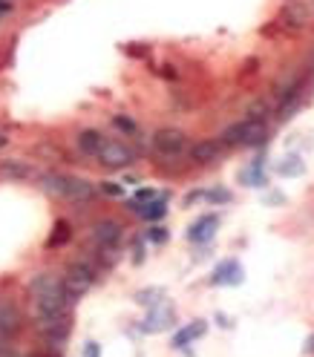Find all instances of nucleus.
<instances>
[{
    "label": "nucleus",
    "instance_id": "f257e3e1",
    "mask_svg": "<svg viewBox=\"0 0 314 357\" xmlns=\"http://www.w3.org/2000/svg\"><path fill=\"white\" fill-rule=\"evenodd\" d=\"M29 297L35 308V320H52V317H69L72 297L64 288V280L58 274L41 271L29 280Z\"/></svg>",
    "mask_w": 314,
    "mask_h": 357
},
{
    "label": "nucleus",
    "instance_id": "f03ea898",
    "mask_svg": "<svg viewBox=\"0 0 314 357\" xmlns=\"http://www.w3.org/2000/svg\"><path fill=\"white\" fill-rule=\"evenodd\" d=\"M64 288H67V294L72 297V300H78V297H84L90 288H92V283H95V271H92V265L90 263H69L67 265V271H64Z\"/></svg>",
    "mask_w": 314,
    "mask_h": 357
},
{
    "label": "nucleus",
    "instance_id": "7ed1b4c3",
    "mask_svg": "<svg viewBox=\"0 0 314 357\" xmlns=\"http://www.w3.org/2000/svg\"><path fill=\"white\" fill-rule=\"evenodd\" d=\"M95 158H98V162H101L107 170H124V167L133 165L135 153H133L124 142H119V138H104V144H101V150L95 153Z\"/></svg>",
    "mask_w": 314,
    "mask_h": 357
},
{
    "label": "nucleus",
    "instance_id": "20e7f679",
    "mask_svg": "<svg viewBox=\"0 0 314 357\" xmlns=\"http://www.w3.org/2000/svg\"><path fill=\"white\" fill-rule=\"evenodd\" d=\"M153 150L165 158H176L188 150V135L176 127H162L153 133Z\"/></svg>",
    "mask_w": 314,
    "mask_h": 357
},
{
    "label": "nucleus",
    "instance_id": "39448f33",
    "mask_svg": "<svg viewBox=\"0 0 314 357\" xmlns=\"http://www.w3.org/2000/svg\"><path fill=\"white\" fill-rule=\"evenodd\" d=\"M122 236H124V228L115 219H98L92 225V242H95V248L101 254L113 256L115 248H119V242H122Z\"/></svg>",
    "mask_w": 314,
    "mask_h": 357
},
{
    "label": "nucleus",
    "instance_id": "423d86ee",
    "mask_svg": "<svg viewBox=\"0 0 314 357\" xmlns=\"http://www.w3.org/2000/svg\"><path fill=\"white\" fill-rule=\"evenodd\" d=\"M24 329V314L15 300L0 297V343H9L12 337Z\"/></svg>",
    "mask_w": 314,
    "mask_h": 357
},
{
    "label": "nucleus",
    "instance_id": "0eeeda50",
    "mask_svg": "<svg viewBox=\"0 0 314 357\" xmlns=\"http://www.w3.org/2000/svg\"><path fill=\"white\" fill-rule=\"evenodd\" d=\"M173 323H176V311H173V306L159 303V306H153V308L147 311V317L139 323V329H142L144 334H162V331L173 329Z\"/></svg>",
    "mask_w": 314,
    "mask_h": 357
},
{
    "label": "nucleus",
    "instance_id": "6e6552de",
    "mask_svg": "<svg viewBox=\"0 0 314 357\" xmlns=\"http://www.w3.org/2000/svg\"><path fill=\"white\" fill-rule=\"evenodd\" d=\"M95 196V185L87 182V178H78V176H64L61 182V199L69 202H90Z\"/></svg>",
    "mask_w": 314,
    "mask_h": 357
},
{
    "label": "nucleus",
    "instance_id": "1a4fd4ad",
    "mask_svg": "<svg viewBox=\"0 0 314 357\" xmlns=\"http://www.w3.org/2000/svg\"><path fill=\"white\" fill-rule=\"evenodd\" d=\"M217 231H220V216L217 213H205L188 228V240L196 242V245H202V242H210Z\"/></svg>",
    "mask_w": 314,
    "mask_h": 357
},
{
    "label": "nucleus",
    "instance_id": "9d476101",
    "mask_svg": "<svg viewBox=\"0 0 314 357\" xmlns=\"http://www.w3.org/2000/svg\"><path fill=\"white\" fill-rule=\"evenodd\" d=\"M268 142V124L263 118H245L242 124V147H260Z\"/></svg>",
    "mask_w": 314,
    "mask_h": 357
},
{
    "label": "nucleus",
    "instance_id": "9b49d317",
    "mask_svg": "<svg viewBox=\"0 0 314 357\" xmlns=\"http://www.w3.org/2000/svg\"><path fill=\"white\" fill-rule=\"evenodd\" d=\"M222 153V142L220 138H202V142H196L190 147V158L196 165H210V162H217Z\"/></svg>",
    "mask_w": 314,
    "mask_h": 357
},
{
    "label": "nucleus",
    "instance_id": "f8f14e48",
    "mask_svg": "<svg viewBox=\"0 0 314 357\" xmlns=\"http://www.w3.org/2000/svg\"><path fill=\"white\" fill-rule=\"evenodd\" d=\"M242 283V268L237 260H225L217 265V271H213L210 276V285H240Z\"/></svg>",
    "mask_w": 314,
    "mask_h": 357
},
{
    "label": "nucleus",
    "instance_id": "ddd939ff",
    "mask_svg": "<svg viewBox=\"0 0 314 357\" xmlns=\"http://www.w3.org/2000/svg\"><path fill=\"white\" fill-rule=\"evenodd\" d=\"M208 331V323L205 320H193V323H188L185 329H179L173 334V349H188L193 340H199V337Z\"/></svg>",
    "mask_w": 314,
    "mask_h": 357
},
{
    "label": "nucleus",
    "instance_id": "4468645a",
    "mask_svg": "<svg viewBox=\"0 0 314 357\" xmlns=\"http://www.w3.org/2000/svg\"><path fill=\"white\" fill-rule=\"evenodd\" d=\"M75 144H78V150H81L84 156H95L98 150H101V144H104V135L98 130H81V133H78V138H75Z\"/></svg>",
    "mask_w": 314,
    "mask_h": 357
},
{
    "label": "nucleus",
    "instance_id": "2eb2a0df",
    "mask_svg": "<svg viewBox=\"0 0 314 357\" xmlns=\"http://www.w3.org/2000/svg\"><path fill=\"white\" fill-rule=\"evenodd\" d=\"M135 213H139L142 219H147V222L162 219V216L167 213V193L165 196H156V199H150L144 205H139V210H135Z\"/></svg>",
    "mask_w": 314,
    "mask_h": 357
},
{
    "label": "nucleus",
    "instance_id": "dca6fc26",
    "mask_svg": "<svg viewBox=\"0 0 314 357\" xmlns=\"http://www.w3.org/2000/svg\"><path fill=\"white\" fill-rule=\"evenodd\" d=\"M277 173L283 176V178H300L303 173H306V162L300 156H286L283 162L277 165Z\"/></svg>",
    "mask_w": 314,
    "mask_h": 357
},
{
    "label": "nucleus",
    "instance_id": "f3484780",
    "mask_svg": "<svg viewBox=\"0 0 314 357\" xmlns=\"http://www.w3.org/2000/svg\"><path fill=\"white\" fill-rule=\"evenodd\" d=\"M0 176L3 178H29L32 167L26 162H17V158H6V162H0Z\"/></svg>",
    "mask_w": 314,
    "mask_h": 357
},
{
    "label": "nucleus",
    "instance_id": "a211bd4d",
    "mask_svg": "<svg viewBox=\"0 0 314 357\" xmlns=\"http://www.w3.org/2000/svg\"><path fill=\"white\" fill-rule=\"evenodd\" d=\"M69 236H72V225L67 219H58L52 233H49V240H47V248H61L69 242Z\"/></svg>",
    "mask_w": 314,
    "mask_h": 357
},
{
    "label": "nucleus",
    "instance_id": "6ab92c4d",
    "mask_svg": "<svg viewBox=\"0 0 314 357\" xmlns=\"http://www.w3.org/2000/svg\"><path fill=\"white\" fill-rule=\"evenodd\" d=\"M135 303H139V306H147V308L159 306V303H165V288H159V285L142 288L139 294H135Z\"/></svg>",
    "mask_w": 314,
    "mask_h": 357
},
{
    "label": "nucleus",
    "instance_id": "aec40b11",
    "mask_svg": "<svg viewBox=\"0 0 314 357\" xmlns=\"http://www.w3.org/2000/svg\"><path fill=\"white\" fill-rule=\"evenodd\" d=\"M240 178H242V182H245L248 188H263V185H265V176H263V158H257V162H254L248 170H242V173H240Z\"/></svg>",
    "mask_w": 314,
    "mask_h": 357
},
{
    "label": "nucleus",
    "instance_id": "412c9836",
    "mask_svg": "<svg viewBox=\"0 0 314 357\" xmlns=\"http://www.w3.org/2000/svg\"><path fill=\"white\" fill-rule=\"evenodd\" d=\"M242 124H245V122H237V124H231V127H225V133L220 135V142H222V147H237V144L242 142Z\"/></svg>",
    "mask_w": 314,
    "mask_h": 357
},
{
    "label": "nucleus",
    "instance_id": "4be33fe9",
    "mask_svg": "<svg viewBox=\"0 0 314 357\" xmlns=\"http://www.w3.org/2000/svg\"><path fill=\"white\" fill-rule=\"evenodd\" d=\"M205 199H208V202H213V205H225V202H231V199H233V196H231V190L217 188V190H205Z\"/></svg>",
    "mask_w": 314,
    "mask_h": 357
},
{
    "label": "nucleus",
    "instance_id": "5701e85b",
    "mask_svg": "<svg viewBox=\"0 0 314 357\" xmlns=\"http://www.w3.org/2000/svg\"><path fill=\"white\" fill-rule=\"evenodd\" d=\"M147 240H150V242H156V245H162V242H167V228H162V225H156V228H150V231H147Z\"/></svg>",
    "mask_w": 314,
    "mask_h": 357
},
{
    "label": "nucleus",
    "instance_id": "b1692460",
    "mask_svg": "<svg viewBox=\"0 0 314 357\" xmlns=\"http://www.w3.org/2000/svg\"><path fill=\"white\" fill-rule=\"evenodd\" d=\"M113 124L119 130H124V133H135V122H133V118H127V115H115Z\"/></svg>",
    "mask_w": 314,
    "mask_h": 357
},
{
    "label": "nucleus",
    "instance_id": "393cba45",
    "mask_svg": "<svg viewBox=\"0 0 314 357\" xmlns=\"http://www.w3.org/2000/svg\"><path fill=\"white\" fill-rule=\"evenodd\" d=\"M101 190H104L107 196H124V188H122L119 182H101Z\"/></svg>",
    "mask_w": 314,
    "mask_h": 357
},
{
    "label": "nucleus",
    "instance_id": "a878e982",
    "mask_svg": "<svg viewBox=\"0 0 314 357\" xmlns=\"http://www.w3.org/2000/svg\"><path fill=\"white\" fill-rule=\"evenodd\" d=\"M84 357H101V346H98L95 340H87L84 343Z\"/></svg>",
    "mask_w": 314,
    "mask_h": 357
},
{
    "label": "nucleus",
    "instance_id": "bb28decb",
    "mask_svg": "<svg viewBox=\"0 0 314 357\" xmlns=\"http://www.w3.org/2000/svg\"><path fill=\"white\" fill-rule=\"evenodd\" d=\"M199 199H205V190H193V193L185 196V205H193V202H199Z\"/></svg>",
    "mask_w": 314,
    "mask_h": 357
},
{
    "label": "nucleus",
    "instance_id": "cd10ccee",
    "mask_svg": "<svg viewBox=\"0 0 314 357\" xmlns=\"http://www.w3.org/2000/svg\"><path fill=\"white\" fill-rule=\"evenodd\" d=\"M303 354H314V334L306 337V343H303Z\"/></svg>",
    "mask_w": 314,
    "mask_h": 357
},
{
    "label": "nucleus",
    "instance_id": "c85d7f7f",
    "mask_svg": "<svg viewBox=\"0 0 314 357\" xmlns=\"http://www.w3.org/2000/svg\"><path fill=\"white\" fill-rule=\"evenodd\" d=\"M12 12V0H0V15H6Z\"/></svg>",
    "mask_w": 314,
    "mask_h": 357
},
{
    "label": "nucleus",
    "instance_id": "c756f323",
    "mask_svg": "<svg viewBox=\"0 0 314 357\" xmlns=\"http://www.w3.org/2000/svg\"><path fill=\"white\" fill-rule=\"evenodd\" d=\"M268 202H271V205H280V202H283V196H280V193H271V196H268Z\"/></svg>",
    "mask_w": 314,
    "mask_h": 357
},
{
    "label": "nucleus",
    "instance_id": "7c9ffc66",
    "mask_svg": "<svg viewBox=\"0 0 314 357\" xmlns=\"http://www.w3.org/2000/svg\"><path fill=\"white\" fill-rule=\"evenodd\" d=\"M6 144H9V138H6V135H3V133H0V150H3V147H6Z\"/></svg>",
    "mask_w": 314,
    "mask_h": 357
},
{
    "label": "nucleus",
    "instance_id": "2f4dec72",
    "mask_svg": "<svg viewBox=\"0 0 314 357\" xmlns=\"http://www.w3.org/2000/svg\"><path fill=\"white\" fill-rule=\"evenodd\" d=\"M15 357H17V354H15ZM21 357H35V354H21Z\"/></svg>",
    "mask_w": 314,
    "mask_h": 357
},
{
    "label": "nucleus",
    "instance_id": "473e14b6",
    "mask_svg": "<svg viewBox=\"0 0 314 357\" xmlns=\"http://www.w3.org/2000/svg\"><path fill=\"white\" fill-rule=\"evenodd\" d=\"M311 67H314V52H311Z\"/></svg>",
    "mask_w": 314,
    "mask_h": 357
}]
</instances>
